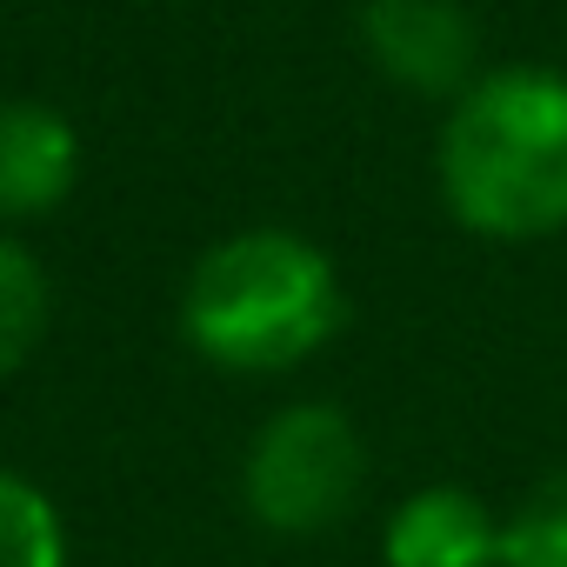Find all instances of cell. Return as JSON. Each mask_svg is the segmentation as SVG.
<instances>
[{"label":"cell","mask_w":567,"mask_h":567,"mask_svg":"<svg viewBox=\"0 0 567 567\" xmlns=\"http://www.w3.org/2000/svg\"><path fill=\"white\" fill-rule=\"evenodd\" d=\"M81 167V127L54 101H0V227L68 207Z\"/></svg>","instance_id":"cell-5"},{"label":"cell","mask_w":567,"mask_h":567,"mask_svg":"<svg viewBox=\"0 0 567 567\" xmlns=\"http://www.w3.org/2000/svg\"><path fill=\"white\" fill-rule=\"evenodd\" d=\"M68 554L74 540L61 501L21 467H0V567H68Z\"/></svg>","instance_id":"cell-8"},{"label":"cell","mask_w":567,"mask_h":567,"mask_svg":"<svg viewBox=\"0 0 567 567\" xmlns=\"http://www.w3.org/2000/svg\"><path fill=\"white\" fill-rule=\"evenodd\" d=\"M388 567H501V514L454 481L401 494L381 520Z\"/></svg>","instance_id":"cell-6"},{"label":"cell","mask_w":567,"mask_h":567,"mask_svg":"<svg viewBox=\"0 0 567 567\" xmlns=\"http://www.w3.org/2000/svg\"><path fill=\"white\" fill-rule=\"evenodd\" d=\"M48 315H54L48 267L28 254V240H14L8 227H0V381L21 374L41 354Z\"/></svg>","instance_id":"cell-7"},{"label":"cell","mask_w":567,"mask_h":567,"mask_svg":"<svg viewBox=\"0 0 567 567\" xmlns=\"http://www.w3.org/2000/svg\"><path fill=\"white\" fill-rule=\"evenodd\" d=\"M354 34L368 68L421 101H454L481 74V28L467 0H361Z\"/></svg>","instance_id":"cell-4"},{"label":"cell","mask_w":567,"mask_h":567,"mask_svg":"<svg viewBox=\"0 0 567 567\" xmlns=\"http://www.w3.org/2000/svg\"><path fill=\"white\" fill-rule=\"evenodd\" d=\"M434 187L474 240L534 247L567 234V74L540 61L481 68L441 114Z\"/></svg>","instance_id":"cell-1"},{"label":"cell","mask_w":567,"mask_h":567,"mask_svg":"<svg viewBox=\"0 0 567 567\" xmlns=\"http://www.w3.org/2000/svg\"><path fill=\"white\" fill-rule=\"evenodd\" d=\"M368 487V441L334 401L274 408L240 454V507L280 540H315L354 514Z\"/></svg>","instance_id":"cell-3"},{"label":"cell","mask_w":567,"mask_h":567,"mask_svg":"<svg viewBox=\"0 0 567 567\" xmlns=\"http://www.w3.org/2000/svg\"><path fill=\"white\" fill-rule=\"evenodd\" d=\"M501 567H567V474H547L501 514Z\"/></svg>","instance_id":"cell-9"},{"label":"cell","mask_w":567,"mask_h":567,"mask_svg":"<svg viewBox=\"0 0 567 567\" xmlns=\"http://www.w3.org/2000/svg\"><path fill=\"white\" fill-rule=\"evenodd\" d=\"M348 328V280L301 227L220 234L181 280V341L247 381L295 374Z\"/></svg>","instance_id":"cell-2"}]
</instances>
